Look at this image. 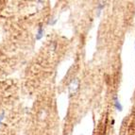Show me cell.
<instances>
[{"label":"cell","mask_w":135,"mask_h":135,"mask_svg":"<svg viewBox=\"0 0 135 135\" xmlns=\"http://www.w3.org/2000/svg\"><path fill=\"white\" fill-rule=\"evenodd\" d=\"M78 87H79V80H78V79H75L74 81H72V83L70 84V86H69L70 92L75 93L78 90Z\"/></svg>","instance_id":"1"},{"label":"cell","mask_w":135,"mask_h":135,"mask_svg":"<svg viewBox=\"0 0 135 135\" xmlns=\"http://www.w3.org/2000/svg\"><path fill=\"white\" fill-rule=\"evenodd\" d=\"M114 107L116 108V110H119V112H121V110H123V106H122V104L120 103L119 99H118L117 97H114Z\"/></svg>","instance_id":"2"},{"label":"cell","mask_w":135,"mask_h":135,"mask_svg":"<svg viewBox=\"0 0 135 135\" xmlns=\"http://www.w3.org/2000/svg\"><path fill=\"white\" fill-rule=\"evenodd\" d=\"M44 33H45V30H44L43 27H40L38 28V31H37L36 34V40H41V39L43 38Z\"/></svg>","instance_id":"3"},{"label":"cell","mask_w":135,"mask_h":135,"mask_svg":"<svg viewBox=\"0 0 135 135\" xmlns=\"http://www.w3.org/2000/svg\"><path fill=\"white\" fill-rule=\"evenodd\" d=\"M3 118H4V113H2V114H0V123H1V121L3 120Z\"/></svg>","instance_id":"4"}]
</instances>
